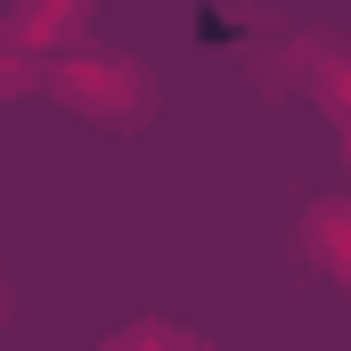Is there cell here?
<instances>
[{"mask_svg": "<svg viewBox=\"0 0 351 351\" xmlns=\"http://www.w3.org/2000/svg\"><path fill=\"white\" fill-rule=\"evenodd\" d=\"M49 98L90 114V123H106V131H139L156 114V74L139 58H123V49H66L49 66Z\"/></svg>", "mask_w": 351, "mask_h": 351, "instance_id": "obj_1", "label": "cell"}, {"mask_svg": "<svg viewBox=\"0 0 351 351\" xmlns=\"http://www.w3.org/2000/svg\"><path fill=\"white\" fill-rule=\"evenodd\" d=\"M82 16H90V0H25V8H16V33H8V41H16V49H33V41H66V33H74Z\"/></svg>", "mask_w": 351, "mask_h": 351, "instance_id": "obj_2", "label": "cell"}, {"mask_svg": "<svg viewBox=\"0 0 351 351\" xmlns=\"http://www.w3.org/2000/svg\"><path fill=\"white\" fill-rule=\"evenodd\" d=\"M0 311H8V286H0Z\"/></svg>", "mask_w": 351, "mask_h": 351, "instance_id": "obj_3", "label": "cell"}]
</instances>
